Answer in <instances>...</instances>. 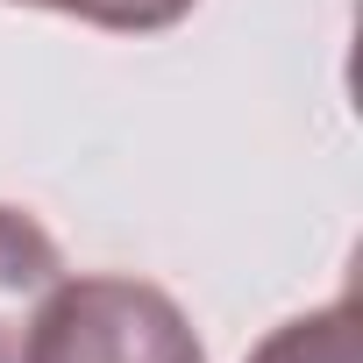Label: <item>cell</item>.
Returning <instances> with one entry per match:
<instances>
[{
  "label": "cell",
  "instance_id": "cell-1",
  "mask_svg": "<svg viewBox=\"0 0 363 363\" xmlns=\"http://www.w3.org/2000/svg\"><path fill=\"white\" fill-rule=\"evenodd\" d=\"M22 363H207L186 306L143 278H65Z\"/></svg>",
  "mask_w": 363,
  "mask_h": 363
},
{
  "label": "cell",
  "instance_id": "cell-2",
  "mask_svg": "<svg viewBox=\"0 0 363 363\" xmlns=\"http://www.w3.org/2000/svg\"><path fill=\"white\" fill-rule=\"evenodd\" d=\"M65 285V257L29 207H0V363H22L29 335Z\"/></svg>",
  "mask_w": 363,
  "mask_h": 363
},
{
  "label": "cell",
  "instance_id": "cell-3",
  "mask_svg": "<svg viewBox=\"0 0 363 363\" xmlns=\"http://www.w3.org/2000/svg\"><path fill=\"white\" fill-rule=\"evenodd\" d=\"M242 363H363V342H356V299H328L285 328H271Z\"/></svg>",
  "mask_w": 363,
  "mask_h": 363
},
{
  "label": "cell",
  "instance_id": "cell-4",
  "mask_svg": "<svg viewBox=\"0 0 363 363\" xmlns=\"http://www.w3.org/2000/svg\"><path fill=\"white\" fill-rule=\"evenodd\" d=\"M15 8H50L107 36H157V29H178L200 0H15Z\"/></svg>",
  "mask_w": 363,
  "mask_h": 363
}]
</instances>
